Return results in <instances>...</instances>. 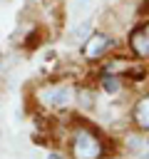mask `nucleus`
I'll return each mask as SVG.
<instances>
[{"label":"nucleus","instance_id":"nucleus-8","mask_svg":"<svg viewBox=\"0 0 149 159\" xmlns=\"http://www.w3.org/2000/svg\"><path fill=\"white\" fill-rule=\"evenodd\" d=\"M92 30H94V20H92V17H84L82 22H77V25H74V30H72V42L82 45V42L92 35Z\"/></svg>","mask_w":149,"mask_h":159},{"label":"nucleus","instance_id":"nucleus-10","mask_svg":"<svg viewBox=\"0 0 149 159\" xmlns=\"http://www.w3.org/2000/svg\"><path fill=\"white\" fill-rule=\"evenodd\" d=\"M137 159H149V149H144V152H139V154H137Z\"/></svg>","mask_w":149,"mask_h":159},{"label":"nucleus","instance_id":"nucleus-12","mask_svg":"<svg viewBox=\"0 0 149 159\" xmlns=\"http://www.w3.org/2000/svg\"><path fill=\"white\" fill-rule=\"evenodd\" d=\"M144 17H149V0L144 2Z\"/></svg>","mask_w":149,"mask_h":159},{"label":"nucleus","instance_id":"nucleus-11","mask_svg":"<svg viewBox=\"0 0 149 159\" xmlns=\"http://www.w3.org/2000/svg\"><path fill=\"white\" fill-rule=\"evenodd\" d=\"M142 134H144V147L149 149V129H147V132H142Z\"/></svg>","mask_w":149,"mask_h":159},{"label":"nucleus","instance_id":"nucleus-5","mask_svg":"<svg viewBox=\"0 0 149 159\" xmlns=\"http://www.w3.org/2000/svg\"><path fill=\"white\" fill-rule=\"evenodd\" d=\"M129 127L147 132L149 129V89H139V94L129 104Z\"/></svg>","mask_w":149,"mask_h":159},{"label":"nucleus","instance_id":"nucleus-4","mask_svg":"<svg viewBox=\"0 0 149 159\" xmlns=\"http://www.w3.org/2000/svg\"><path fill=\"white\" fill-rule=\"evenodd\" d=\"M127 52L139 60V62H149V17L137 22L129 35H127Z\"/></svg>","mask_w":149,"mask_h":159},{"label":"nucleus","instance_id":"nucleus-2","mask_svg":"<svg viewBox=\"0 0 149 159\" xmlns=\"http://www.w3.org/2000/svg\"><path fill=\"white\" fill-rule=\"evenodd\" d=\"M77 84H79V80L65 77V75H55V77H50V80L35 82L32 89H30V104H32V109H35L37 114H42L45 119L70 114V112L74 109Z\"/></svg>","mask_w":149,"mask_h":159},{"label":"nucleus","instance_id":"nucleus-7","mask_svg":"<svg viewBox=\"0 0 149 159\" xmlns=\"http://www.w3.org/2000/svg\"><path fill=\"white\" fill-rule=\"evenodd\" d=\"M144 149H147V147H144V134H142L139 129L129 127V129L122 134V152L129 154V157H137V154L144 152Z\"/></svg>","mask_w":149,"mask_h":159},{"label":"nucleus","instance_id":"nucleus-1","mask_svg":"<svg viewBox=\"0 0 149 159\" xmlns=\"http://www.w3.org/2000/svg\"><path fill=\"white\" fill-rule=\"evenodd\" d=\"M62 144L70 159H107L114 152V137H107L104 129L79 114L67 119Z\"/></svg>","mask_w":149,"mask_h":159},{"label":"nucleus","instance_id":"nucleus-9","mask_svg":"<svg viewBox=\"0 0 149 159\" xmlns=\"http://www.w3.org/2000/svg\"><path fill=\"white\" fill-rule=\"evenodd\" d=\"M45 159H70V157H67V152H65L62 147H60V149H57V147H52V149L47 152V157H45Z\"/></svg>","mask_w":149,"mask_h":159},{"label":"nucleus","instance_id":"nucleus-3","mask_svg":"<svg viewBox=\"0 0 149 159\" xmlns=\"http://www.w3.org/2000/svg\"><path fill=\"white\" fill-rule=\"evenodd\" d=\"M119 47V37L112 32V30H104V27H94L92 35L82 42L79 47V55L87 65H99L104 57H109L114 50Z\"/></svg>","mask_w":149,"mask_h":159},{"label":"nucleus","instance_id":"nucleus-6","mask_svg":"<svg viewBox=\"0 0 149 159\" xmlns=\"http://www.w3.org/2000/svg\"><path fill=\"white\" fill-rule=\"evenodd\" d=\"M94 87H97L104 97H117V94H122V92L129 87V82H127L122 75H117V72L97 70V72H94Z\"/></svg>","mask_w":149,"mask_h":159}]
</instances>
